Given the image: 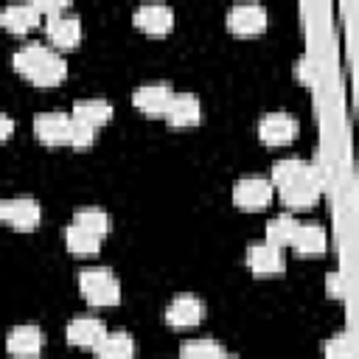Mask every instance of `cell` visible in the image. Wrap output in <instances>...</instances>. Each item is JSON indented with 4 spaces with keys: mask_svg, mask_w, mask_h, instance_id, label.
Listing matches in <instances>:
<instances>
[{
    "mask_svg": "<svg viewBox=\"0 0 359 359\" xmlns=\"http://www.w3.org/2000/svg\"><path fill=\"white\" fill-rule=\"evenodd\" d=\"M325 292H328V297H342V275L339 272H328Z\"/></svg>",
    "mask_w": 359,
    "mask_h": 359,
    "instance_id": "obj_29",
    "label": "cell"
},
{
    "mask_svg": "<svg viewBox=\"0 0 359 359\" xmlns=\"http://www.w3.org/2000/svg\"><path fill=\"white\" fill-rule=\"evenodd\" d=\"M6 351L17 359H34L42 351V331L36 325H14L6 337Z\"/></svg>",
    "mask_w": 359,
    "mask_h": 359,
    "instance_id": "obj_15",
    "label": "cell"
},
{
    "mask_svg": "<svg viewBox=\"0 0 359 359\" xmlns=\"http://www.w3.org/2000/svg\"><path fill=\"white\" fill-rule=\"evenodd\" d=\"M39 20H42V17L36 14L34 3H17V6H6V8L0 11V25H3L6 31H11V34H25V31H31Z\"/></svg>",
    "mask_w": 359,
    "mask_h": 359,
    "instance_id": "obj_19",
    "label": "cell"
},
{
    "mask_svg": "<svg viewBox=\"0 0 359 359\" xmlns=\"http://www.w3.org/2000/svg\"><path fill=\"white\" fill-rule=\"evenodd\" d=\"M65 247L73 252V255H95L98 247H101V238L79 224H67L65 230Z\"/></svg>",
    "mask_w": 359,
    "mask_h": 359,
    "instance_id": "obj_21",
    "label": "cell"
},
{
    "mask_svg": "<svg viewBox=\"0 0 359 359\" xmlns=\"http://www.w3.org/2000/svg\"><path fill=\"white\" fill-rule=\"evenodd\" d=\"M297 76H300V81L314 84V67H311L309 59H300V65H297Z\"/></svg>",
    "mask_w": 359,
    "mask_h": 359,
    "instance_id": "obj_30",
    "label": "cell"
},
{
    "mask_svg": "<svg viewBox=\"0 0 359 359\" xmlns=\"http://www.w3.org/2000/svg\"><path fill=\"white\" fill-rule=\"evenodd\" d=\"M309 171V163L306 160H297V157H286V160H278L272 165V174H269V182L272 188H286L289 182H294L297 177H303Z\"/></svg>",
    "mask_w": 359,
    "mask_h": 359,
    "instance_id": "obj_22",
    "label": "cell"
},
{
    "mask_svg": "<svg viewBox=\"0 0 359 359\" xmlns=\"http://www.w3.org/2000/svg\"><path fill=\"white\" fill-rule=\"evenodd\" d=\"M3 205H6V199H0V222H3Z\"/></svg>",
    "mask_w": 359,
    "mask_h": 359,
    "instance_id": "obj_33",
    "label": "cell"
},
{
    "mask_svg": "<svg viewBox=\"0 0 359 359\" xmlns=\"http://www.w3.org/2000/svg\"><path fill=\"white\" fill-rule=\"evenodd\" d=\"M79 292L90 306H101V309L115 306L121 300V280L104 266L81 269L79 272Z\"/></svg>",
    "mask_w": 359,
    "mask_h": 359,
    "instance_id": "obj_2",
    "label": "cell"
},
{
    "mask_svg": "<svg viewBox=\"0 0 359 359\" xmlns=\"http://www.w3.org/2000/svg\"><path fill=\"white\" fill-rule=\"evenodd\" d=\"M39 205H36V199H31V196H17V199H6V205H3V222L6 224H11L14 230H22V233H28V230H34L36 224H39Z\"/></svg>",
    "mask_w": 359,
    "mask_h": 359,
    "instance_id": "obj_12",
    "label": "cell"
},
{
    "mask_svg": "<svg viewBox=\"0 0 359 359\" xmlns=\"http://www.w3.org/2000/svg\"><path fill=\"white\" fill-rule=\"evenodd\" d=\"M163 118H165L171 126H177V129H182V126H196V123L202 121V104H199V98L191 95V93H174Z\"/></svg>",
    "mask_w": 359,
    "mask_h": 359,
    "instance_id": "obj_13",
    "label": "cell"
},
{
    "mask_svg": "<svg viewBox=\"0 0 359 359\" xmlns=\"http://www.w3.org/2000/svg\"><path fill=\"white\" fill-rule=\"evenodd\" d=\"M73 224H79V227L95 233L98 238H104V236L109 233V216H107L101 208H81V210H76V213H73Z\"/></svg>",
    "mask_w": 359,
    "mask_h": 359,
    "instance_id": "obj_24",
    "label": "cell"
},
{
    "mask_svg": "<svg viewBox=\"0 0 359 359\" xmlns=\"http://www.w3.org/2000/svg\"><path fill=\"white\" fill-rule=\"evenodd\" d=\"M297 224H300V222H297L294 216H289V213L275 216V219L266 224V241L275 244V247H289V241H292Z\"/></svg>",
    "mask_w": 359,
    "mask_h": 359,
    "instance_id": "obj_23",
    "label": "cell"
},
{
    "mask_svg": "<svg viewBox=\"0 0 359 359\" xmlns=\"http://www.w3.org/2000/svg\"><path fill=\"white\" fill-rule=\"evenodd\" d=\"M323 356L325 359H353V342L345 331L334 334L325 345H323Z\"/></svg>",
    "mask_w": 359,
    "mask_h": 359,
    "instance_id": "obj_26",
    "label": "cell"
},
{
    "mask_svg": "<svg viewBox=\"0 0 359 359\" xmlns=\"http://www.w3.org/2000/svg\"><path fill=\"white\" fill-rule=\"evenodd\" d=\"M171 87L168 84H163V81H157V84H143V87H137L135 90V95H132V104L143 112V115H149V118H163L165 115V109H168V101H171Z\"/></svg>",
    "mask_w": 359,
    "mask_h": 359,
    "instance_id": "obj_11",
    "label": "cell"
},
{
    "mask_svg": "<svg viewBox=\"0 0 359 359\" xmlns=\"http://www.w3.org/2000/svg\"><path fill=\"white\" fill-rule=\"evenodd\" d=\"M93 140H95V129L70 118V143H67V146H73V149H87V146H93Z\"/></svg>",
    "mask_w": 359,
    "mask_h": 359,
    "instance_id": "obj_27",
    "label": "cell"
},
{
    "mask_svg": "<svg viewBox=\"0 0 359 359\" xmlns=\"http://www.w3.org/2000/svg\"><path fill=\"white\" fill-rule=\"evenodd\" d=\"M135 25L140 28V31H146V34H151V36H163V34H168L171 31V25H174V11L168 8V6H163V3H146V6H140L137 11H135Z\"/></svg>",
    "mask_w": 359,
    "mask_h": 359,
    "instance_id": "obj_14",
    "label": "cell"
},
{
    "mask_svg": "<svg viewBox=\"0 0 359 359\" xmlns=\"http://www.w3.org/2000/svg\"><path fill=\"white\" fill-rule=\"evenodd\" d=\"M222 351L224 348L219 342H213V339H191V342L182 345L177 359H219Z\"/></svg>",
    "mask_w": 359,
    "mask_h": 359,
    "instance_id": "obj_25",
    "label": "cell"
},
{
    "mask_svg": "<svg viewBox=\"0 0 359 359\" xmlns=\"http://www.w3.org/2000/svg\"><path fill=\"white\" fill-rule=\"evenodd\" d=\"M325 230L320 224H297L289 247L297 252V255H323L325 252Z\"/></svg>",
    "mask_w": 359,
    "mask_h": 359,
    "instance_id": "obj_18",
    "label": "cell"
},
{
    "mask_svg": "<svg viewBox=\"0 0 359 359\" xmlns=\"http://www.w3.org/2000/svg\"><path fill=\"white\" fill-rule=\"evenodd\" d=\"M219 359H238V356H233V353H227V351H222V356Z\"/></svg>",
    "mask_w": 359,
    "mask_h": 359,
    "instance_id": "obj_32",
    "label": "cell"
},
{
    "mask_svg": "<svg viewBox=\"0 0 359 359\" xmlns=\"http://www.w3.org/2000/svg\"><path fill=\"white\" fill-rule=\"evenodd\" d=\"M297 132H300L297 118H292L286 112H269L258 123V137L266 146H286V143H292L297 137Z\"/></svg>",
    "mask_w": 359,
    "mask_h": 359,
    "instance_id": "obj_5",
    "label": "cell"
},
{
    "mask_svg": "<svg viewBox=\"0 0 359 359\" xmlns=\"http://www.w3.org/2000/svg\"><path fill=\"white\" fill-rule=\"evenodd\" d=\"M70 118L79 121V123H87V126L98 129V126H104L112 118V104L104 101V98H81V101L73 104Z\"/></svg>",
    "mask_w": 359,
    "mask_h": 359,
    "instance_id": "obj_17",
    "label": "cell"
},
{
    "mask_svg": "<svg viewBox=\"0 0 359 359\" xmlns=\"http://www.w3.org/2000/svg\"><path fill=\"white\" fill-rule=\"evenodd\" d=\"M104 334H107V325H104L98 317H76V320H70L67 328H65V337H67L70 345H76V348H90V351L104 339Z\"/></svg>",
    "mask_w": 359,
    "mask_h": 359,
    "instance_id": "obj_16",
    "label": "cell"
},
{
    "mask_svg": "<svg viewBox=\"0 0 359 359\" xmlns=\"http://www.w3.org/2000/svg\"><path fill=\"white\" fill-rule=\"evenodd\" d=\"M278 194H280V202H283L286 208H292V210H297V208H311V205L320 199V194H323V174H320L314 165H309V171H306L303 177H297V180L289 182L286 188H278Z\"/></svg>",
    "mask_w": 359,
    "mask_h": 359,
    "instance_id": "obj_3",
    "label": "cell"
},
{
    "mask_svg": "<svg viewBox=\"0 0 359 359\" xmlns=\"http://www.w3.org/2000/svg\"><path fill=\"white\" fill-rule=\"evenodd\" d=\"M34 8H36V14H39V17H45V20H50V17H59V14L70 11V6H67V3H53V0H36V3H34Z\"/></svg>",
    "mask_w": 359,
    "mask_h": 359,
    "instance_id": "obj_28",
    "label": "cell"
},
{
    "mask_svg": "<svg viewBox=\"0 0 359 359\" xmlns=\"http://www.w3.org/2000/svg\"><path fill=\"white\" fill-rule=\"evenodd\" d=\"M202 317H205V303L194 294L174 297L165 309V323L171 328H194L202 323Z\"/></svg>",
    "mask_w": 359,
    "mask_h": 359,
    "instance_id": "obj_9",
    "label": "cell"
},
{
    "mask_svg": "<svg viewBox=\"0 0 359 359\" xmlns=\"http://www.w3.org/2000/svg\"><path fill=\"white\" fill-rule=\"evenodd\" d=\"M45 31H48V39L50 45H56L59 50H70L79 45L81 39V20L76 14H59V17H50L45 20Z\"/></svg>",
    "mask_w": 359,
    "mask_h": 359,
    "instance_id": "obj_10",
    "label": "cell"
},
{
    "mask_svg": "<svg viewBox=\"0 0 359 359\" xmlns=\"http://www.w3.org/2000/svg\"><path fill=\"white\" fill-rule=\"evenodd\" d=\"M247 266L252 269V275H280L286 266V258L280 247L269 241H255L247 250Z\"/></svg>",
    "mask_w": 359,
    "mask_h": 359,
    "instance_id": "obj_8",
    "label": "cell"
},
{
    "mask_svg": "<svg viewBox=\"0 0 359 359\" xmlns=\"http://www.w3.org/2000/svg\"><path fill=\"white\" fill-rule=\"evenodd\" d=\"M95 359H132L135 356V339L126 331H107L104 339L93 348Z\"/></svg>",
    "mask_w": 359,
    "mask_h": 359,
    "instance_id": "obj_20",
    "label": "cell"
},
{
    "mask_svg": "<svg viewBox=\"0 0 359 359\" xmlns=\"http://www.w3.org/2000/svg\"><path fill=\"white\" fill-rule=\"evenodd\" d=\"M272 182L261 174H250V177H241L236 185H233V202L236 208L241 210H264L269 202H272Z\"/></svg>",
    "mask_w": 359,
    "mask_h": 359,
    "instance_id": "obj_4",
    "label": "cell"
},
{
    "mask_svg": "<svg viewBox=\"0 0 359 359\" xmlns=\"http://www.w3.org/2000/svg\"><path fill=\"white\" fill-rule=\"evenodd\" d=\"M11 62H14V70L22 73L36 87H56L67 76V62L62 59V53L42 42L22 45Z\"/></svg>",
    "mask_w": 359,
    "mask_h": 359,
    "instance_id": "obj_1",
    "label": "cell"
},
{
    "mask_svg": "<svg viewBox=\"0 0 359 359\" xmlns=\"http://www.w3.org/2000/svg\"><path fill=\"white\" fill-rule=\"evenodd\" d=\"M269 17H266V8L264 6H255V3H241V6H233L230 14H227V28L238 36H255L266 28Z\"/></svg>",
    "mask_w": 359,
    "mask_h": 359,
    "instance_id": "obj_6",
    "label": "cell"
},
{
    "mask_svg": "<svg viewBox=\"0 0 359 359\" xmlns=\"http://www.w3.org/2000/svg\"><path fill=\"white\" fill-rule=\"evenodd\" d=\"M34 135L45 146H67L70 143V115H65V112H39L34 118Z\"/></svg>",
    "mask_w": 359,
    "mask_h": 359,
    "instance_id": "obj_7",
    "label": "cell"
},
{
    "mask_svg": "<svg viewBox=\"0 0 359 359\" xmlns=\"http://www.w3.org/2000/svg\"><path fill=\"white\" fill-rule=\"evenodd\" d=\"M11 132H14V121H11L8 115H0V143H3V140H8V137H11Z\"/></svg>",
    "mask_w": 359,
    "mask_h": 359,
    "instance_id": "obj_31",
    "label": "cell"
}]
</instances>
